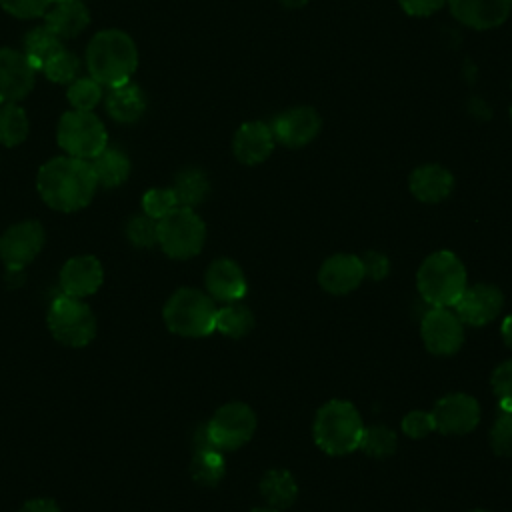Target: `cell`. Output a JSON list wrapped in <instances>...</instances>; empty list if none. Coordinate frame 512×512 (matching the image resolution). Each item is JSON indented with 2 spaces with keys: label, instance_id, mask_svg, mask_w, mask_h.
Listing matches in <instances>:
<instances>
[{
  "label": "cell",
  "instance_id": "cell-29",
  "mask_svg": "<svg viewBox=\"0 0 512 512\" xmlns=\"http://www.w3.org/2000/svg\"><path fill=\"white\" fill-rule=\"evenodd\" d=\"M214 328L228 338H242L254 328V316L248 306L230 302L216 310Z\"/></svg>",
  "mask_w": 512,
  "mask_h": 512
},
{
  "label": "cell",
  "instance_id": "cell-27",
  "mask_svg": "<svg viewBox=\"0 0 512 512\" xmlns=\"http://www.w3.org/2000/svg\"><path fill=\"white\" fill-rule=\"evenodd\" d=\"M172 190L176 194L178 206L194 208L206 200V196L210 192V182L202 170L186 168V170L178 172Z\"/></svg>",
  "mask_w": 512,
  "mask_h": 512
},
{
  "label": "cell",
  "instance_id": "cell-34",
  "mask_svg": "<svg viewBox=\"0 0 512 512\" xmlns=\"http://www.w3.org/2000/svg\"><path fill=\"white\" fill-rule=\"evenodd\" d=\"M142 208L146 216L160 220L178 208V200L172 188H152L142 196Z\"/></svg>",
  "mask_w": 512,
  "mask_h": 512
},
{
  "label": "cell",
  "instance_id": "cell-26",
  "mask_svg": "<svg viewBox=\"0 0 512 512\" xmlns=\"http://www.w3.org/2000/svg\"><path fill=\"white\" fill-rule=\"evenodd\" d=\"M62 48V38H58L46 24L30 30L24 36V56L28 62L36 68L42 70L44 64Z\"/></svg>",
  "mask_w": 512,
  "mask_h": 512
},
{
  "label": "cell",
  "instance_id": "cell-7",
  "mask_svg": "<svg viewBox=\"0 0 512 512\" xmlns=\"http://www.w3.org/2000/svg\"><path fill=\"white\" fill-rule=\"evenodd\" d=\"M48 328L66 346H86L96 334V318L82 298L60 294L50 302Z\"/></svg>",
  "mask_w": 512,
  "mask_h": 512
},
{
  "label": "cell",
  "instance_id": "cell-43",
  "mask_svg": "<svg viewBox=\"0 0 512 512\" xmlns=\"http://www.w3.org/2000/svg\"><path fill=\"white\" fill-rule=\"evenodd\" d=\"M500 334L504 338V344L512 350V314H508L500 326Z\"/></svg>",
  "mask_w": 512,
  "mask_h": 512
},
{
  "label": "cell",
  "instance_id": "cell-10",
  "mask_svg": "<svg viewBox=\"0 0 512 512\" xmlns=\"http://www.w3.org/2000/svg\"><path fill=\"white\" fill-rule=\"evenodd\" d=\"M420 336L428 352L436 356L456 354L464 344L462 320L448 308H430L420 322Z\"/></svg>",
  "mask_w": 512,
  "mask_h": 512
},
{
  "label": "cell",
  "instance_id": "cell-48",
  "mask_svg": "<svg viewBox=\"0 0 512 512\" xmlns=\"http://www.w3.org/2000/svg\"><path fill=\"white\" fill-rule=\"evenodd\" d=\"M510 118H512V108H510Z\"/></svg>",
  "mask_w": 512,
  "mask_h": 512
},
{
  "label": "cell",
  "instance_id": "cell-18",
  "mask_svg": "<svg viewBox=\"0 0 512 512\" xmlns=\"http://www.w3.org/2000/svg\"><path fill=\"white\" fill-rule=\"evenodd\" d=\"M104 280V270L94 256L70 258L60 270L62 292L74 298H84L94 294Z\"/></svg>",
  "mask_w": 512,
  "mask_h": 512
},
{
  "label": "cell",
  "instance_id": "cell-44",
  "mask_svg": "<svg viewBox=\"0 0 512 512\" xmlns=\"http://www.w3.org/2000/svg\"><path fill=\"white\" fill-rule=\"evenodd\" d=\"M280 2L288 8H302L304 4H308V0H280Z\"/></svg>",
  "mask_w": 512,
  "mask_h": 512
},
{
  "label": "cell",
  "instance_id": "cell-1",
  "mask_svg": "<svg viewBox=\"0 0 512 512\" xmlns=\"http://www.w3.org/2000/svg\"><path fill=\"white\" fill-rule=\"evenodd\" d=\"M36 186L50 208L74 212L90 204L98 182L90 162L74 156H58L38 170Z\"/></svg>",
  "mask_w": 512,
  "mask_h": 512
},
{
  "label": "cell",
  "instance_id": "cell-47",
  "mask_svg": "<svg viewBox=\"0 0 512 512\" xmlns=\"http://www.w3.org/2000/svg\"><path fill=\"white\" fill-rule=\"evenodd\" d=\"M472 512H488V510H472Z\"/></svg>",
  "mask_w": 512,
  "mask_h": 512
},
{
  "label": "cell",
  "instance_id": "cell-19",
  "mask_svg": "<svg viewBox=\"0 0 512 512\" xmlns=\"http://www.w3.org/2000/svg\"><path fill=\"white\" fill-rule=\"evenodd\" d=\"M448 2L456 20L476 30H488V28L500 26L512 10V0H448Z\"/></svg>",
  "mask_w": 512,
  "mask_h": 512
},
{
  "label": "cell",
  "instance_id": "cell-17",
  "mask_svg": "<svg viewBox=\"0 0 512 512\" xmlns=\"http://www.w3.org/2000/svg\"><path fill=\"white\" fill-rule=\"evenodd\" d=\"M206 288L212 300H220V302H238L240 298H244L248 284H246V276L242 272V268L230 260V258H218L214 260L208 270H206Z\"/></svg>",
  "mask_w": 512,
  "mask_h": 512
},
{
  "label": "cell",
  "instance_id": "cell-37",
  "mask_svg": "<svg viewBox=\"0 0 512 512\" xmlns=\"http://www.w3.org/2000/svg\"><path fill=\"white\" fill-rule=\"evenodd\" d=\"M490 446L498 456H512V412L502 410L490 428Z\"/></svg>",
  "mask_w": 512,
  "mask_h": 512
},
{
  "label": "cell",
  "instance_id": "cell-28",
  "mask_svg": "<svg viewBox=\"0 0 512 512\" xmlns=\"http://www.w3.org/2000/svg\"><path fill=\"white\" fill-rule=\"evenodd\" d=\"M190 472L198 484H204V486L218 484L226 472V462L222 452L214 446L196 448L190 464Z\"/></svg>",
  "mask_w": 512,
  "mask_h": 512
},
{
  "label": "cell",
  "instance_id": "cell-22",
  "mask_svg": "<svg viewBox=\"0 0 512 512\" xmlns=\"http://www.w3.org/2000/svg\"><path fill=\"white\" fill-rule=\"evenodd\" d=\"M106 110L116 122H136L146 110L144 92L130 80L118 86H110L106 94Z\"/></svg>",
  "mask_w": 512,
  "mask_h": 512
},
{
  "label": "cell",
  "instance_id": "cell-25",
  "mask_svg": "<svg viewBox=\"0 0 512 512\" xmlns=\"http://www.w3.org/2000/svg\"><path fill=\"white\" fill-rule=\"evenodd\" d=\"M90 166L94 170L96 182L100 186H106V188L120 186L130 174V160L118 148H108L106 146L98 156L92 158Z\"/></svg>",
  "mask_w": 512,
  "mask_h": 512
},
{
  "label": "cell",
  "instance_id": "cell-23",
  "mask_svg": "<svg viewBox=\"0 0 512 512\" xmlns=\"http://www.w3.org/2000/svg\"><path fill=\"white\" fill-rule=\"evenodd\" d=\"M88 22H90V14L86 6L78 0L56 4L46 14V26L62 40L78 36L88 26Z\"/></svg>",
  "mask_w": 512,
  "mask_h": 512
},
{
  "label": "cell",
  "instance_id": "cell-6",
  "mask_svg": "<svg viewBox=\"0 0 512 512\" xmlns=\"http://www.w3.org/2000/svg\"><path fill=\"white\" fill-rule=\"evenodd\" d=\"M204 240L206 226L192 208L178 206L158 220V244L170 258L186 260L196 256Z\"/></svg>",
  "mask_w": 512,
  "mask_h": 512
},
{
  "label": "cell",
  "instance_id": "cell-3",
  "mask_svg": "<svg viewBox=\"0 0 512 512\" xmlns=\"http://www.w3.org/2000/svg\"><path fill=\"white\" fill-rule=\"evenodd\" d=\"M312 432L322 452L330 456H344L360 448L364 424L352 402L328 400L318 408Z\"/></svg>",
  "mask_w": 512,
  "mask_h": 512
},
{
  "label": "cell",
  "instance_id": "cell-5",
  "mask_svg": "<svg viewBox=\"0 0 512 512\" xmlns=\"http://www.w3.org/2000/svg\"><path fill=\"white\" fill-rule=\"evenodd\" d=\"M164 322L170 332L180 336H208L216 330L214 300L196 288H180L164 306Z\"/></svg>",
  "mask_w": 512,
  "mask_h": 512
},
{
  "label": "cell",
  "instance_id": "cell-41",
  "mask_svg": "<svg viewBox=\"0 0 512 512\" xmlns=\"http://www.w3.org/2000/svg\"><path fill=\"white\" fill-rule=\"evenodd\" d=\"M408 16H430L442 8L446 0H398Z\"/></svg>",
  "mask_w": 512,
  "mask_h": 512
},
{
  "label": "cell",
  "instance_id": "cell-9",
  "mask_svg": "<svg viewBox=\"0 0 512 512\" xmlns=\"http://www.w3.org/2000/svg\"><path fill=\"white\" fill-rule=\"evenodd\" d=\"M206 436L220 452L244 446L256 430V414L244 402H228L220 406L204 426Z\"/></svg>",
  "mask_w": 512,
  "mask_h": 512
},
{
  "label": "cell",
  "instance_id": "cell-20",
  "mask_svg": "<svg viewBox=\"0 0 512 512\" xmlns=\"http://www.w3.org/2000/svg\"><path fill=\"white\" fill-rule=\"evenodd\" d=\"M274 134L272 128L264 122H246L242 124L236 134H234V142H232V150L234 156L242 162V164H260L264 162L274 148Z\"/></svg>",
  "mask_w": 512,
  "mask_h": 512
},
{
  "label": "cell",
  "instance_id": "cell-14",
  "mask_svg": "<svg viewBox=\"0 0 512 512\" xmlns=\"http://www.w3.org/2000/svg\"><path fill=\"white\" fill-rule=\"evenodd\" d=\"M270 128H272L276 142H280L288 148H300L318 136V132L322 128V120L314 108L296 106V108H290V110L278 114L272 120Z\"/></svg>",
  "mask_w": 512,
  "mask_h": 512
},
{
  "label": "cell",
  "instance_id": "cell-45",
  "mask_svg": "<svg viewBox=\"0 0 512 512\" xmlns=\"http://www.w3.org/2000/svg\"><path fill=\"white\" fill-rule=\"evenodd\" d=\"M252 512H280V510H276V508L270 506V508H254Z\"/></svg>",
  "mask_w": 512,
  "mask_h": 512
},
{
  "label": "cell",
  "instance_id": "cell-30",
  "mask_svg": "<svg viewBox=\"0 0 512 512\" xmlns=\"http://www.w3.org/2000/svg\"><path fill=\"white\" fill-rule=\"evenodd\" d=\"M28 136V116L16 102L0 104V142L18 146Z\"/></svg>",
  "mask_w": 512,
  "mask_h": 512
},
{
  "label": "cell",
  "instance_id": "cell-40",
  "mask_svg": "<svg viewBox=\"0 0 512 512\" xmlns=\"http://www.w3.org/2000/svg\"><path fill=\"white\" fill-rule=\"evenodd\" d=\"M362 268H364V278L368 276L370 280H384L390 272V262L388 258L378 252V250H368L362 258Z\"/></svg>",
  "mask_w": 512,
  "mask_h": 512
},
{
  "label": "cell",
  "instance_id": "cell-2",
  "mask_svg": "<svg viewBox=\"0 0 512 512\" xmlns=\"http://www.w3.org/2000/svg\"><path fill=\"white\" fill-rule=\"evenodd\" d=\"M86 66L90 76L102 86H118L130 80L138 66L134 40L122 30L98 32L86 50Z\"/></svg>",
  "mask_w": 512,
  "mask_h": 512
},
{
  "label": "cell",
  "instance_id": "cell-33",
  "mask_svg": "<svg viewBox=\"0 0 512 512\" xmlns=\"http://www.w3.org/2000/svg\"><path fill=\"white\" fill-rule=\"evenodd\" d=\"M44 74L48 76V80L56 82V84H70L78 78L80 74V60L76 58V54H72L70 50L60 48L46 64H44Z\"/></svg>",
  "mask_w": 512,
  "mask_h": 512
},
{
  "label": "cell",
  "instance_id": "cell-21",
  "mask_svg": "<svg viewBox=\"0 0 512 512\" xmlns=\"http://www.w3.org/2000/svg\"><path fill=\"white\" fill-rule=\"evenodd\" d=\"M408 184L414 198L426 204H436L450 196L454 188V176L440 164H424L410 174Z\"/></svg>",
  "mask_w": 512,
  "mask_h": 512
},
{
  "label": "cell",
  "instance_id": "cell-12",
  "mask_svg": "<svg viewBox=\"0 0 512 512\" xmlns=\"http://www.w3.org/2000/svg\"><path fill=\"white\" fill-rule=\"evenodd\" d=\"M44 246V228L36 220H26L10 226L0 236V256L8 268L22 270L32 262Z\"/></svg>",
  "mask_w": 512,
  "mask_h": 512
},
{
  "label": "cell",
  "instance_id": "cell-13",
  "mask_svg": "<svg viewBox=\"0 0 512 512\" xmlns=\"http://www.w3.org/2000/svg\"><path fill=\"white\" fill-rule=\"evenodd\" d=\"M454 306H456V316L462 320V324L484 326L502 312L504 294L494 284L478 282V284L466 286Z\"/></svg>",
  "mask_w": 512,
  "mask_h": 512
},
{
  "label": "cell",
  "instance_id": "cell-46",
  "mask_svg": "<svg viewBox=\"0 0 512 512\" xmlns=\"http://www.w3.org/2000/svg\"><path fill=\"white\" fill-rule=\"evenodd\" d=\"M52 2H56V4H62V2H74V0H52Z\"/></svg>",
  "mask_w": 512,
  "mask_h": 512
},
{
  "label": "cell",
  "instance_id": "cell-36",
  "mask_svg": "<svg viewBox=\"0 0 512 512\" xmlns=\"http://www.w3.org/2000/svg\"><path fill=\"white\" fill-rule=\"evenodd\" d=\"M492 392L502 410L512 412V360L500 362L490 376Z\"/></svg>",
  "mask_w": 512,
  "mask_h": 512
},
{
  "label": "cell",
  "instance_id": "cell-24",
  "mask_svg": "<svg viewBox=\"0 0 512 512\" xmlns=\"http://www.w3.org/2000/svg\"><path fill=\"white\" fill-rule=\"evenodd\" d=\"M260 494L272 508L284 510L294 504L298 496V486L288 470L272 468L260 480Z\"/></svg>",
  "mask_w": 512,
  "mask_h": 512
},
{
  "label": "cell",
  "instance_id": "cell-39",
  "mask_svg": "<svg viewBox=\"0 0 512 512\" xmlns=\"http://www.w3.org/2000/svg\"><path fill=\"white\" fill-rule=\"evenodd\" d=\"M52 0H0V6L16 18H38L46 14Z\"/></svg>",
  "mask_w": 512,
  "mask_h": 512
},
{
  "label": "cell",
  "instance_id": "cell-42",
  "mask_svg": "<svg viewBox=\"0 0 512 512\" xmlns=\"http://www.w3.org/2000/svg\"><path fill=\"white\" fill-rule=\"evenodd\" d=\"M18 512H60V508L50 498H36V500L26 502Z\"/></svg>",
  "mask_w": 512,
  "mask_h": 512
},
{
  "label": "cell",
  "instance_id": "cell-35",
  "mask_svg": "<svg viewBox=\"0 0 512 512\" xmlns=\"http://www.w3.org/2000/svg\"><path fill=\"white\" fill-rule=\"evenodd\" d=\"M126 236L130 238V242L138 248H150L154 244H158V220L140 214L128 220L126 226Z\"/></svg>",
  "mask_w": 512,
  "mask_h": 512
},
{
  "label": "cell",
  "instance_id": "cell-32",
  "mask_svg": "<svg viewBox=\"0 0 512 512\" xmlns=\"http://www.w3.org/2000/svg\"><path fill=\"white\" fill-rule=\"evenodd\" d=\"M102 96V84L96 82L92 76H78L68 86V102L74 106V110L92 112Z\"/></svg>",
  "mask_w": 512,
  "mask_h": 512
},
{
  "label": "cell",
  "instance_id": "cell-16",
  "mask_svg": "<svg viewBox=\"0 0 512 512\" xmlns=\"http://www.w3.org/2000/svg\"><path fill=\"white\" fill-rule=\"evenodd\" d=\"M364 280L362 260L354 254H334L326 258L318 270L320 286L334 296H344Z\"/></svg>",
  "mask_w": 512,
  "mask_h": 512
},
{
  "label": "cell",
  "instance_id": "cell-4",
  "mask_svg": "<svg viewBox=\"0 0 512 512\" xmlns=\"http://www.w3.org/2000/svg\"><path fill=\"white\" fill-rule=\"evenodd\" d=\"M420 296L434 308H450L462 296L466 284V268L450 250H438L424 258L416 274Z\"/></svg>",
  "mask_w": 512,
  "mask_h": 512
},
{
  "label": "cell",
  "instance_id": "cell-15",
  "mask_svg": "<svg viewBox=\"0 0 512 512\" xmlns=\"http://www.w3.org/2000/svg\"><path fill=\"white\" fill-rule=\"evenodd\" d=\"M34 80L36 68L24 52L0 48V104L22 100L34 88Z\"/></svg>",
  "mask_w": 512,
  "mask_h": 512
},
{
  "label": "cell",
  "instance_id": "cell-8",
  "mask_svg": "<svg viewBox=\"0 0 512 512\" xmlns=\"http://www.w3.org/2000/svg\"><path fill=\"white\" fill-rule=\"evenodd\" d=\"M58 144L68 156L92 160L108 146V134L102 120L84 110L64 112L56 132Z\"/></svg>",
  "mask_w": 512,
  "mask_h": 512
},
{
  "label": "cell",
  "instance_id": "cell-31",
  "mask_svg": "<svg viewBox=\"0 0 512 512\" xmlns=\"http://www.w3.org/2000/svg\"><path fill=\"white\" fill-rule=\"evenodd\" d=\"M360 450L366 456L372 458H388L396 450V434L384 424H374V426H364L362 440H360Z\"/></svg>",
  "mask_w": 512,
  "mask_h": 512
},
{
  "label": "cell",
  "instance_id": "cell-38",
  "mask_svg": "<svg viewBox=\"0 0 512 512\" xmlns=\"http://www.w3.org/2000/svg\"><path fill=\"white\" fill-rule=\"evenodd\" d=\"M434 428V418L430 412L424 410H412L402 418V432L412 438V440H420L424 436H428Z\"/></svg>",
  "mask_w": 512,
  "mask_h": 512
},
{
  "label": "cell",
  "instance_id": "cell-11",
  "mask_svg": "<svg viewBox=\"0 0 512 512\" xmlns=\"http://www.w3.org/2000/svg\"><path fill=\"white\" fill-rule=\"evenodd\" d=\"M434 428L442 434H468L480 422L478 400L464 392L442 396L432 408Z\"/></svg>",
  "mask_w": 512,
  "mask_h": 512
}]
</instances>
